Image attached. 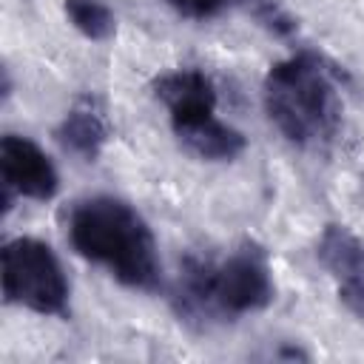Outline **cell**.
<instances>
[{"label": "cell", "mask_w": 364, "mask_h": 364, "mask_svg": "<svg viewBox=\"0 0 364 364\" xmlns=\"http://www.w3.org/2000/svg\"><path fill=\"white\" fill-rule=\"evenodd\" d=\"M171 128H173V136L179 139V145L205 162H230L247 148L245 134L239 128L222 122L216 117V111L176 119V122H171Z\"/></svg>", "instance_id": "8"}, {"label": "cell", "mask_w": 364, "mask_h": 364, "mask_svg": "<svg viewBox=\"0 0 364 364\" xmlns=\"http://www.w3.org/2000/svg\"><path fill=\"white\" fill-rule=\"evenodd\" d=\"M253 0H168V6L185 20H213L233 6H250Z\"/></svg>", "instance_id": "11"}, {"label": "cell", "mask_w": 364, "mask_h": 364, "mask_svg": "<svg viewBox=\"0 0 364 364\" xmlns=\"http://www.w3.org/2000/svg\"><path fill=\"white\" fill-rule=\"evenodd\" d=\"M154 97L168 108L171 122L216 111V85L199 68H176L151 82Z\"/></svg>", "instance_id": "9"}, {"label": "cell", "mask_w": 364, "mask_h": 364, "mask_svg": "<svg viewBox=\"0 0 364 364\" xmlns=\"http://www.w3.org/2000/svg\"><path fill=\"white\" fill-rule=\"evenodd\" d=\"M63 11L68 23L94 43H102L117 31V17L102 0H65Z\"/></svg>", "instance_id": "10"}, {"label": "cell", "mask_w": 364, "mask_h": 364, "mask_svg": "<svg viewBox=\"0 0 364 364\" xmlns=\"http://www.w3.org/2000/svg\"><path fill=\"white\" fill-rule=\"evenodd\" d=\"M65 236L77 256L108 270L128 290L156 293L162 264L151 225L119 196L97 193L74 202L65 219Z\"/></svg>", "instance_id": "2"}, {"label": "cell", "mask_w": 364, "mask_h": 364, "mask_svg": "<svg viewBox=\"0 0 364 364\" xmlns=\"http://www.w3.org/2000/svg\"><path fill=\"white\" fill-rule=\"evenodd\" d=\"M273 299L276 284L270 259L253 239H245L222 259L188 253L179 262L171 293L176 316L193 327H213L262 313Z\"/></svg>", "instance_id": "1"}, {"label": "cell", "mask_w": 364, "mask_h": 364, "mask_svg": "<svg viewBox=\"0 0 364 364\" xmlns=\"http://www.w3.org/2000/svg\"><path fill=\"white\" fill-rule=\"evenodd\" d=\"M0 188H3V213L11 202L34 199L48 202L60 191V176L48 154L28 136L6 134L0 139Z\"/></svg>", "instance_id": "5"}, {"label": "cell", "mask_w": 364, "mask_h": 364, "mask_svg": "<svg viewBox=\"0 0 364 364\" xmlns=\"http://www.w3.org/2000/svg\"><path fill=\"white\" fill-rule=\"evenodd\" d=\"M3 262V299L37 316H68V279L54 250L34 239H9L0 250Z\"/></svg>", "instance_id": "4"}, {"label": "cell", "mask_w": 364, "mask_h": 364, "mask_svg": "<svg viewBox=\"0 0 364 364\" xmlns=\"http://www.w3.org/2000/svg\"><path fill=\"white\" fill-rule=\"evenodd\" d=\"M54 136L65 154H74L82 162L100 159L102 148L111 139V125H108L102 102L94 94L77 97L68 114L63 117V122L57 125Z\"/></svg>", "instance_id": "7"}, {"label": "cell", "mask_w": 364, "mask_h": 364, "mask_svg": "<svg viewBox=\"0 0 364 364\" xmlns=\"http://www.w3.org/2000/svg\"><path fill=\"white\" fill-rule=\"evenodd\" d=\"M318 264L336 282L338 301L364 321V242L344 225H324L316 245Z\"/></svg>", "instance_id": "6"}, {"label": "cell", "mask_w": 364, "mask_h": 364, "mask_svg": "<svg viewBox=\"0 0 364 364\" xmlns=\"http://www.w3.org/2000/svg\"><path fill=\"white\" fill-rule=\"evenodd\" d=\"M262 100L267 119L296 148H324L341 128L344 105L336 77L310 51L273 63L262 82Z\"/></svg>", "instance_id": "3"}]
</instances>
